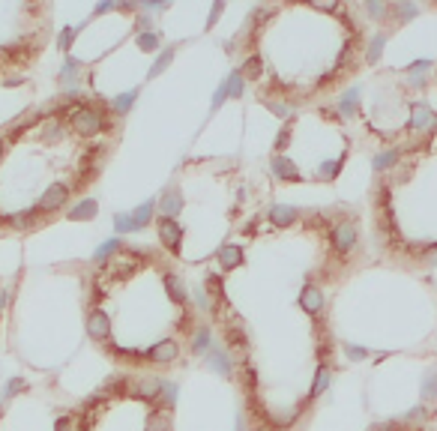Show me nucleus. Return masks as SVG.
Here are the masks:
<instances>
[{
	"instance_id": "6ab92c4d",
	"label": "nucleus",
	"mask_w": 437,
	"mask_h": 431,
	"mask_svg": "<svg viewBox=\"0 0 437 431\" xmlns=\"http://www.w3.org/2000/svg\"><path fill=\"white\" fill-rule=\"evenodd\" d=\"M357 105H359V93H357V90L344 93V99H342V114H344V117H353V114H357Z\"/></svg>"
},
{
	"instance_id": "37998d69",
	"label": "nucleus",
	"mask_w": 437,
	"mask_h": 431,
	"mask_svg": "<svg viewBox=\"0 0 437 431\" xmlns=\"http://www.w3.org/2000/svg\"><path fill=\"white\" fill-rule=\"evenodd\" d=\"M416 10H414V6H410V3H401L399 6V15H414Z\"/></svg>"
},
{
	"instance_id": "423d86ee",
	"label": "nucleus",
	"mask_w": 437,
	"mask_h": 431,
	"mask_svg": "<svg viewBox=\"0 0 437 431\" xmlns=\"http://www.w3.org/2000/svg\"><path fill=\"white\" fill-rule=\"evenodd\" d=\"M177 342L174 338H165V342H159L156 347H150V351H147V356H150L153 362H171V360H177Z\"/></svg>"
},
{
	"instance_id": "9b49d317",
	"label": "nucleus",
	"mask_w": 437,
	"mask_h": 431,
	"mask_svg": "<svg viewBox=\"0 0 437 431\" xmlns=\"http://www.w3.org/2000/svg\"><path fill=\"white\" fill-rule=\"evenodd\" d=\"M270 219H273V225H291V222L296 219V210L294 207H285V204H276L273 210H270Z\"/></svg>"
},
{
	"instance_id": "f03ea898",
	"label": "nucleus",
	"mask_w": 437,
	"mask_h": 431,
	"mask_svg": "<svg viewBox=\"0 0 437 431\" xmlns=\"http://www.w3.org/2000/svg\"><path fill=\"white\" fill-rule=\"evenodd\" d=\"M333 246L335 252L348 255L353 246H357V225L353 222H339V225L333 228Z\"/></svg>"
},
{
	"instance_id": "4be33fe9",
	"label": "nucleus",
	"mask_w": 437,
	"mask_h": 431,
	"mask_svg": "<svg viewBox=\"0 0 437 431\" xmlns=\"http://www.w3.org/2000/svg\"><path fill=\"white\" fill-rule=\"evenodd\" d=\"M225 87H228V96H243V75L240 72H234V75L225 81Z\"/></svg>"
},
{
	"instance_id": "393cba45",
	"label": "nucleus",
	"mask_w": 437,
	"mask_h": 431,
	"mask_svg": "<svg viewBox=\"0 0 437 431\" xmlns=\"http://www.w3.org/2000/svg\"><path fill=\"white\" fill-rule=\"evenodd\" d=\"M138 45H141L144 51H156V48H159V36H156V33H141V36H138Z\"/></svg>"
},
{
	"instance_id": "f8f14e48",
	"label": "nucleus",
	"mask_w": 437,
	"mask_h": 431,
	"mask_svg": "<svg viewBox=\"0 0 437 431\" xmlns=\"http://www.w3.org/2000/svg\"><path fill=\"white\" fill-rule=\"evenodd\" d=\"M225 342H228V351H231V356H234V360H246L249 347H246L243 333H231V336H225Z\"/></svg>"
},
{
	"instance_id": "a18cd8bd",
	"label": "nucleus",
	"mask_w": 437,
	"mask_h": 431,
	"mask_svg": "<svg viewBox=\"0 0 437 431\" xmlns=\"http://www.w3.org/2000/svg\"><path fill=\"white\" fill-rule=\"evenodd\" d=\"M219 12H222V3H216V6H213V10H210V24L219 19Z\"/></svg>"
},
{
	"instance_id": "473e14b6",
	"label": "nucleus",
	"mask_w": 437,
	"mask_h": 431,
	"mask_svg": "<svg viewBox=\"0 0 437 431\" xmlns=\"http://www.w3.org/2000/svg\"><path fill=\"white\" fill-rule=\"evenodd\" d=\"M225 99H228V87H225V81H222L219 90H216V96H213V111H216V108L225 102Z\"/></svg>"
},
{
	"instance_id": "b1692460",
	"label": "nucleus",
	"mask_w": 437,
	"mask_h": 431,
	"mask_svg": "<svg viewBox=\"0 0 437 431\" xmlns=\"http://www.w3.org/2000/svg\"><path fill=\"white\" fill-rule=\"evenodd\" d=\"M327 386H329V371H327V369H318V375H315V386H311V395H320Z\"/></svg>"
},
{
	"instance_id": "09e8293b",
	"label": "nucleus",
	"mask_w": 437,
	"mask_h": 431,
	"mask_svg": "<svg viewBox=\"0 0 437 431\" xmlns=\"http://www.w3.org/2000/svg\"><path fill=\"white\" fill-rule=\"evenodd\" d=\"M0 156H3V141H0Z\"/></svg>"
},
{
	"instance_id": "c9c22d12",
	"label": "nucleus",
	"mask_w": 437,
	"mask_h": 431,
	"mask_svg": "<svg viewBox=\"0 0 437 431\" xmlns=\"http://www.w3.org/2000/svg\"><path fill=\"white\" fill-rule=\"evenodd\" d=\"M21 389H24V380H21V377H12V380H10V386H6V393H3V395H6V399H10V395L21 393Z\"/></svg>"
},
{
	"instance_id": "9d476101",
	"label": "nucleus",
	"mask_w": 437,
	"mask_h": 431,
	"mask_svg": "<svg viewBox=\"0 0 437 431\" xmlns=\"http://www.w3.org/2000/svg\"><path fill=\"white\" fill-rule=\"evenodd\" d=\"M162 380H141V384L132 386V393L138 395V399H159L162 395Z\"/></svg>"
},
{
	"instance_id": "58836bf2",
	"label": "nucleus",
	"mask_w": 437,
	"mask_h": 431,
	"mask_svg": "<svg viewBox=\"0 0 437 431\" xmlns=\"http://www.w3.org/2000/svg\"><path fill=\"white\" fill-rule=\"evenodd\" d=\"M195 300H198V305H201V309H210V296H207V291H204V288H198V291H195Z\"/></svg>"
},
{
	"instance_id": "2eb2a0df",
	"label": "nucleus",
	"mask_w": 437,
	"mask_h": 431,
	"mask_svg": "<svg viewBox=\"0 0 437 431\" xmlns=\"http://www.w3.org/2000/svg\"><path fill=\"white\" fill-rule=\"evenodd\" d=\"M434 123H437L434 114L428 111L425 105H419L416 111H414V120H410V126H414V129H428V126H434Z\"/></svg>"
},
{
	"instance_id": "dca6fc26",
	"label": "nucleus",
	"mask_w": 437,
	"mask_h": 431,
	"mask_svg": "<svg viewBox=\"0 0 437 431\" xmlns=\"http://www.w3.org/2000/svg\"><path fill=\"white\" fill-rule=\"evenodd\" d=\"M159 207H162L165 219H174L177 210H180V195H177V192H165V198H162Z\"/></svg>"
},
{
	"instance_id": "f3484780",
	"label": "nucleus",
	"mask_w": 437,
	"mask_h": 431,
	"mask_svg": "<svg viewBox=\"0 0 437 431\" xmlns=\"http://www.w3.org/2000/svg\"><path fill=\"white\" fill-rule=\"evenodd\" d=\"M168 428H171V410L168 408L156 410L150 417V431H168Z\"/></svg>"
},
{
	"instance_id": "2f4dec72",
	"label": "nucleus",
	"mask_w": 437,
	"mask_h": 431,
	"mask_svg": "<svg viewBox=\"0 0 437 431\" xmlns=\"http://www.w3.org/2000/svg\"><path fill=\"white\" fill-rule=\"evenodd\" d=\"M423 399H437V375L428 377V384L423 386Z\"/></svg>"
},
{
	"instance_id": "de8ad7c7",
	"label": "nucleus",
	"mask_w": 437,
	"mask_h": 431,
	"mask_svg": "<svg viewBox=\"0 0 437 431\" xmlns=\"http://www.w3.org/2000/svg\"><path fill=\"white\" fill-rule=\"evenodd\" d=\"M392 426H390V422H383V426H377V431H390Z\"/></svg>"
},
{
	"instance_id": "1a4fd4ad",
	"label": "nucleus",
	"mask_w": 437,
	"mask_h": 431,
	"mask_svg": "<svg viewBox=\"0 0 437 431\" xmlns=\"http://www.w3.org/2000/svg\"><path fill=\"white\" fill-rule=\"evenodd\" d=\"M219 261H222V267H225V270L240 267V264H243V248H237V246H222V248H219Z\"/></svg>"
},
{
	"instance_id": "6e6552de",
	"label": "nucleus",
	"mask_w": 437,
	"mask_h": 431,
	"mask_svg": "<svg viewBox=\"0 0 437 431\" xmlns=\"http://www.w3.org/2000/svg\"><path fill=\"white\" fill-rule=\"evenodd\" d=\"M87 333L93 338H108V318H105V312H90Z\"/></svg>"
},
{
	"instance_id": "a19ab883",
	"label": "nucleus",
	"mask_w": 437,
	"mask_h": 431,
	"mask_svg": "<svg viewBox=\"0 0 437 431\" xmlns=\"http://www.w3.org/2000/svg\"><path fill=\"white\" fill-rule=\"evenodd\" d=\"M287 138H291V132H287V129H282V132H279V141H276V147H279V150H285V147H287Z\"/></svg>"
},
{
	"instance_id": "a878e982",
	"label": "nucleus",
	"mask_w": 437,
	"mask_h": 431,
	"mask_svg": "<svg viewBox=\"0 0 437 431\" xmlns=\"http://www.w3.org/2000/svg\"><path fill=\"white\" fill-rule=\"evenodd\" d=\"M240 75H246V78H258L261 75V60H258V57H249V60H246Z\"/></svg>"
},
{
	"instance_id": "4468645a",
	"label": "nucleus",
	"mask_w": 437,
	"mask_h": 431,
	"mask_svg": "<svg viewBox=\"0 0 437 431\" xmlns=\"http://www.w3.org/2000/svg\"><path fill=\"white\" fill-rule=\"evenodd\" d=\"M207 366L216 371V375H231V360H228V353H222V351H213L210 353V360H207Z\"/></svg>"
},
{
	"instance_id": "c85d7f7f",
	"label": "nucleus",
	"mask_w": 437,
	"mask_h": 431,
	"mask_svg": "<svg viewBox=\"0 0 437 431\" xmlns=\"http://www.w3.org/2000/svg\"><path fill=\"white\" fill-rule=\"evenodd\" d=\"M335 174H339V162H324V165H320V171H318V177L320 180H333Z\"/></svg>"
},
{
	"instance_id": "f704fd0d",
	"label": "nucleus",
	"mask_w": 437,
	"mask_h": 431,
	"mask_svg": "<svg viewBox=\"0 0 437 431\" xmlns=\"http://www.w3.org/2000/svg\"><path fill=\"white\" fill-rule=\"evenodd\" d=\"M344 353L351 356V360H366L368 351H362V347H353V345H344Z\"/></svg>"
},
{
	"instance_id": "5701e85b",
	"label": "nucleus",
	"mask_w": 437,
	"mask_h": 431,
	"mask_svg": "<svg viewBox=\"0 0 437 431\" xmlns=\"http://www.w3.org/2000/svg\"><path fill=\"white\" fill-rule=\"evenodd\" d=\"M192 351H195V353H207V351H210V333H207V329H201V333L195 336Z\"/></svg>"
},
{
	"instance_id": "aec40b11",
	"label": "nucleus",
	"mask_w": 437,
	"mask_h": 431,
	"mask_svg": "<svg viewBox=\"0 0 437 431\" xmlns=\"http://www.w3.org/2000/svg\"><path fill=\"white\" fill-rule=\"evenodd\" d=\"M165 285H168V294L174 296L177 303H186V291H183V281L174 279V276H165Z\"/></svg>"
},
{
	"instance_id": "72a5a7b5",
	"label": "nucleus",
	"mask_w": 437,
	"mask_h": 431,
	"mask_svg": "<svg viewBox=\"0 0 437 431\" xmlns=\"http://www.w3.org/2000/svg\"><path fill=\"white\" fill-rule=\"evenodd\" d=\"M114 228H117V234H126V231H132L129 216H117V219H114Z\"/></svg>"
},
{
	"instance_id": "7ed1b4c3",
	"label": "nucleus",
	"mask_w": 437,
	"mask_h": 431,
	"mask_svg": "<svg viewBox=\"0 0 437 431\" xmlns=\"http://www.w3.org/2000/svg\"><path fill=\"white\" fill-rule=\"evenodd\" d=\"M66 201H69V189H66V186H51L43 198H39L36 210L39 213H51V210H60Z\"/></svg>"
},
{
	"instance_id": "a211bd4d",
	"label": "nucleus",
	"mask_w": 437,
	"mask_h": 431,
	"mask_svg": "<svg viewBox=\"0 0 437 431\" xmlns=\"http://www.w3.org/2000/svg\"><path fill=\"white\" fill-rule=\"evenodd\" d=\"M273 174L282 180H296V168L287 159H273Z\"/></svg>"
},
{
	"instance_id": "49530a36",
	"label": "nucleus",
	"mask_w": 437,
	"mask_h": 431,
	"mask_svg": "<svg viewBox=\"0 0 437 431\" xmlns=\"http://www.w3.org/2000/svg\"><path fill=\"white\" fill-rule=\"evenodd\" d=\"M6 300H10V294L3 291V288H0V312H3V305H6Z\"/></svg>"
},
{
	"instance_id": "f257e3e1",
	"label": "nucleus",
	"mask_w": 437,
	"mask_h": 431,
	"mask_svg": "<svg viewBox=\"0 0 437 431\" xmlns=\"http://www.w3.org/2000/svg\"><path fill=\"white\" fill-rule=\"evenodd\" d=\"M102 114L96 111L93 105H81V108H72L69 111V123H72V129L78 132V135H84V138H90V135H96L99 129H102Z\"/></svg>"
},
{
	"instance_id": "39448f33",
	"label": "nucleus",
	"mask_w": 437,
	"mask_h": 431,
	"mask_svg": "<svg viewBox=\"0 0 437 431\" xmlns=\"http://www.w3.org/2000/svg\"><path fill=\"white\" fill-rule=\"evenodd\" d=\"M300 305H303V309H306L309 314H318L320 309H324V294H320V288H315V285H306V288H303Z\"/></svg>"
},
{
	"instance_id": "bb28decb",
	"label": "nucleus",
	"mask_w": 437,
	"mask_h": 431,
	"mask_svg": "<svg viewBox=\"0 0 437 431\" xmlns=\"http://www.w3.org/2000/svg\"><path fill=\"white\" fill-rule=\"evenodd\" d=\"M135 90H129V93H123L120 99H117V102H114V111H129V108H132V102H135Z\"/></svg>"
},
{
	"instance_id": "79ce46f5",
	"label": "nucleus",
	"mask_w": 437,
	"mask_h": 431,
	"mask_svg": "<svg viewBox=\"0 0 437 431\" xmlns=\"http://www.w3.org/2000/svg\"><path fill=\"white\" fill-rule=\"evenodd\" d=\"M368 12H372V15H383V3H368Z\"/></svg>"
},
{
	"instance_id": "c756f323",
	"label": "nucleus",
	"mask_w": 437,
	"mask_h": 431,
	"mask_svg": "<svg viewBox=\"0 0 437 431\" xmlns=\"http://www.w3.org/2000/svg\"><path fill=\"white\" fill-rule=\"evenodd\" d=\"M395 159H399L395 153H381V156L375 159V168H377V171H383V168H390V165H395Z\"/></svg>"
},
{
	"instance_id": "ea45409f",
	"label": "nucleus",
	"mask_w": 437,
	"mask_h": 431,
	"mask_svg": "<svg viewBox=\"0 0 437 431\" xmlns=\"http://www.w3.org/2000/svg\"><path fill=\"white\" fill-rule=\"evenodd\" d=\"M54 431H72V419L60 417V419H57V426H54Z\"/></svg>"
},
{
	"instance_id": "ddd939ff",
	"label": "nucleus",
	"mask_w": 437,
	"mask_h": 431,
	"mask_svg": "<svg viewBox=\"0 0 437 431\" xmlns=\"http://www.w3.org/2000/svg\"><path fill=\"white\" fill-rule=\"evenodd\" d=\"M96 210H99V207H96L93 198H84L78 207H72V210H69V219H93Z\"/></svg>"
},
{
	"instance_id": "7c9ffc66",
	"label": "nucleus",
	"mask_w": 437,
	"mask_h": 431,
	"mask_svg": "<svg viewBox=\"0 0 437 431\" xmlns=\"http://www.w3.org/2000/svg\"><path fill=\"white\" fill-rule=\"evenodd\" d=\"M75 33H78V27H66V30L60 33V43H57V45H60L63 51H66V48L72 45V39H75Z\"/></svg>"
},
{
	"instance_id": "c03bdc74",
	"label": "nucleus",
	"mask_w": 437,
	"mask_h": 431,
	"mask_svg": "<svg viewBox=\"0 0 437 431\" xmlns=\"http://www.w3.org/2000/svg\"><path fill=\"white\" fill-rule=\"evenodd\" d=\"M108 10H114V3H108V0H105V3H99V6H96V12H99V15H102V12H108Z\"/></svg>"
},
{
	"instance_id": "4c0bfd02",
	"label": "nucleus",
	"mask_w": 437,
	"mask_h": 431,
	"mask_svg": "<svg viewBox=\"0 0 437 431\" xmlns=\"http://www.w3.org/2000/svg\"><path fill=\"white\" fill-rule=\"evenodd\" d=\"M162 393H165V401L174 404V399H177V384H165V386H162Z\"/></svg>"
},
{
	"instance_id": "e433bc0d",
	"label": "nucleus",
	"mask_w": 437,
	"mask_h": 431,
	"mask_svg": "<svg viewBox=\"0 0 437 431\" xmlns=\"http://www.w3.org/2000/svg\"><path fill=\"white\" fill-rule=\"evenodd\" d=\"M381 45H383V36H375V43H372V51H368V63H375L377 57H381Z\"/></svg>"
},
{
	"instance_id": "412c9836",
	"label": "nucleus",
	"mask_w": 437,
	"mask_h": 431,
	"mask_svg": "<svg viewBox=\"0 0 437 431\" xmlns=\"http://www.w3.org/2000/svg\"><path fill=\"white\" fill-rule=\"evenodd\" d=\"M117 248H120V240H108V243H105V246H99V248H96V255H93V258H96V264H99V261H105V258H108V255H114V252H117Z\"/></svg>"
},
{
	"instance_id": "20e7f679",
	"label": "nucleus",
	"mask_w": 437,
	"mask_h": 431,
	"mask_svg": "<svg viewBox=\"0 0 437 431\" xmlns=\"http://www.w3.org/2000/svg\"><path fill=\"white\" fill-rule=\"evenodd\" d=\"M159 237H162L165 248L177 252V248H180V237H183V231H180V225H177L174 219H162V222H159Z\"/></svg>"
},
{
	"instance_id": "0eeeda50",
	"label": "nucleus",
	"mask_w": 437,
	"mask_h": 431,
	"mask_svg": "<svg viewBox=\"0 0 437 431\" xmlns=\"http://www.w3.org/2000/svg\"><path fill=\"white\" fill-rule=\"evenodd\" d=\"M153 210H156V204L153 201H144L141 207H138L135 213H129V222H132V231H141L150 225V219H153Z\"/></svg>"
},
{
	"instance_id": "cd10ccee",
	"label": "nucleus",
	"mask_w": 437,
	"mask_h": 431,
	"mask_svg": "<svg viewBox=\"0 0 437 431\" xmlns=\"http://www.w3.org/2000/svg\"><path fill=\"white\" fill-rule=\"evenodd\" d=\"M171 57H174V51H162L159 57H156V63H153L150 75H159V72L165 69V66H168V63H171Z\"/></svg>"
}]
</instances>
